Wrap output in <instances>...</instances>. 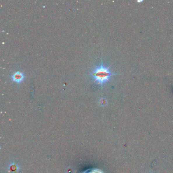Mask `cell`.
Masks as SVG:
<instances>
[{"label": "cell", "instance_id": "obj_1", "mask_svg": "<svg viewBox=\"0 0 173 173\" xmlns=\"http://www.w3.org/2000/svg\"><path fill=\"white\" fill-rule=\"evenodd\" d=\"M115 74L111 72L109 67L102 64L94 70L92 75L95 81L99 84L103 85L110 80L111 76Z\"/></svg>", "mask_w": 173, "mask_h": 173}, {"label": "cell", "instance_id": "obj_2", "mask_svg": "<svg viewBox=\"0 0 173 173\" xmlns=\"http://www.w3.org/2000/svg\"><path fill=\"white\" fill-rule=\"evenodd\" d=\"M25 76L22 72H16L14 73L11 76L12 80L16 83H20L23 81Z\"/></svg>", "mask_w": 173, "mask_h": 173}]
</instances>
